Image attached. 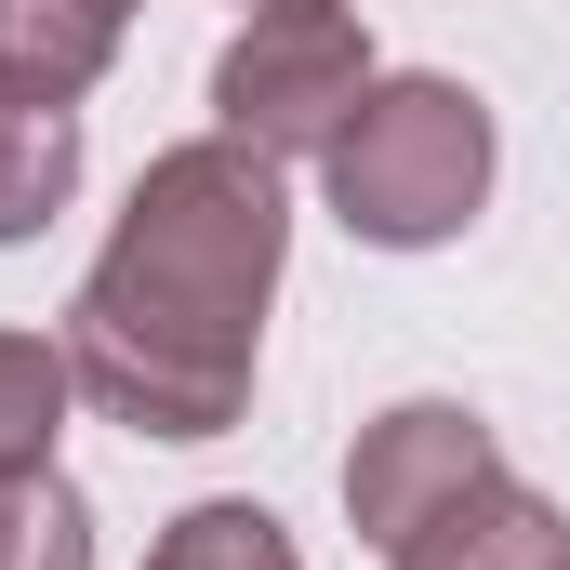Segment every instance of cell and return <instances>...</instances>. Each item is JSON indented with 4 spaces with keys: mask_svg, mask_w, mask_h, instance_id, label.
Listing matches in <instances>:
<instances>
[{
    "mask_svg": "<svg viewBox=\"0 0 570 570\" xmlns=\"http://www.w3.org/2000/svg\"><path fill=\"white\" fill-rule=\"evenodd\" d=\"M318 173H332V213L372 253H438L491 199V107L464 80H372L358 120L318 146Z\"/></svg>",
    "mask_w": 570,
    "mask_h": 570,
    "instance_id": "cell-2",
    "label": "cell"
},
{
    "mask_svg": "<svg viewBox=\"0 0 570 570\" xmlns=\"http://www.w3.org/2000/svg\"><path fill=\"white\" fill-rule=\"evenodd\" d=\"M358 94H372V40H358L345 0L253 13V27L213 53V107H226V134L266 146V159H318V146L358 120Z\"/></svg>",
    "mask_w": 570,
    "mask_h": 570,
    "instance_id": "cell-3",
    "label": "cell"
},
{
    "mask_svg": "<svg viewBox=\"0 0 570 570\" xmlns=\"http://www.w3.org/2000/svg\"><path fill=\"white\" fill-rule=\"evenodd\" d=\"M279 253H292V199L266 146L239 134L159 146L134 213L107 226V253L80 279V305H67L80 399L134 438H226L253 412Z\"/></svg>",
    "mask_w": 570,
    "mask_h": 570,
    "instance_id": "cell-1",
    "label": "cell"
},
{
    "mask_svg": "<svg viewBox=\"0 0 570 570\" xmlns=\"http://www.w3.org/2000/svg\"><path fill=\"white\" fill-rule=\"evenodd\" d=\"M253 13H305V0H253Z\"/></svg>",
    "mask_w": 570,
    "mask_h": 570,
    "instance_id": "cell-11",
    "label": "cell"
},
{
    "mask_svg": "<svg viewBox=\"0 0 570 570\" xmlns=\"http://www.w3.org/2000/svg\"><path fill=\"white\" fill-rule=\"evenodd\" d=\"M478 478H504V451H491V425L464 412V399H399V412H372L358 425V451H345V518L399 558L425 518H451Z\"/></svg>",
    "mask_w": 570,
    "mask_h": 570,
    "instance_id": "cell-4",
    "label": "cell"
},
{
    "mask_svg": "<svg viewBox=\"0 0 570 570\" xmlns=\"http://www.w3.org/2000/svg\"><path fill=\"white\" fill-rule=\"evenodd\" d=\"M146 570H305V558H292V531L266 504H186V518L146 544Z\"/></svg>",
    "mask_w": 570,
    "mask_h": 570,
    "instance_id": "cell-10",
    "label": "cell"
},
{
    "mask_svg": "<svg viewBox=\"0 0 570 570\" xmlns=\"http://www.w3.org/2000/svg\"><path fill=\"white\" fill-rule=\"evenodd\" d=\"M80 186V107H27L0 94V239H40Z\"/></svg>",
    "mask_w": 570,
    "mask_h": 570,
    "instance_id": "cell-7",
    "label": "cell"
},
{
    "mask_svg": "<svg viewBox=\"0 0 570 570\" xmlns=\"http://www.w3.org/2000/svg\"><path fill=\"white\" fill-rule=\"evenodd\" d=\"M385 570H570V518L531 478H478L451 518H425Z\"/></svg>",
    "mask_w": 570,
    "mask_h": 570,
    "instance_id": "cell-6",
    "label": "cell"
},
{
    "mask_svg": "<svg viewBox=\"0 0 570 570\" xmlns=\"http://www.w3.org/2000/svg\"><path fill=\"white\" fill-rule=\"evenodd\" d=\"M0 570H94V504L53 464L0 478Z\"/></svg>",
    "mask_w": 570,
    "mask_h": 570,
    "instance_id": "cell-9",
    "label": "cell"
},
{
    "mask_svg": "<svg viewBox=\"0 0 570 570\" xmlns=\"http://www.w3.org/2000/svg\"><path fill=\"white\" fill-rule=\"evenodd\" d=\"M134 40V0H0V94L80 107Z\"/></svg>",
    "mask_w": 570,
    "mask_h": 570,
    "instance_id": "cell-5",
    "label": "cell"
},
{
    "mask_svg": "<svg viewBox=\"0 0 570 570\" xmlns=\"http://www.w3.org/2000/svg\"><path fill=\"white\" fill-rule=\"evenodd\" d=\"M67 399H80L67 345H40V332H0V478L53 464V425H67Z\"/></svg>",
    "mask_w": 570,
    "mask_h": 570,
    "instance_id": "cell-8",
    "label": "cell"
}]
</instances>
